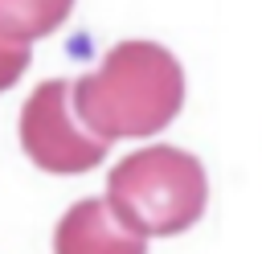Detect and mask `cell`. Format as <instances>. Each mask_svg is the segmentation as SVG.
Returning a JSON list of instances; mask_svg holds the SVG:
<instances>
[{"mask_svg": "<svg viewBox=\"0 0 262 254\" xmlns=\"http://www.w3.org/2000/svg\"><path fill=\"white\" fill-rule=\"evenodd\" d=\"M184 107V70L156 41H119L74 82V111L98 139H143Z\"/></svg>", "mask_w": 262, "mask_h": 254, "instance_id": "cell-1", "label": "cell"}, {"mask_svg": "<svg viewBox=\"0 0 262 254\" xmlns=\"http://www.w3.org/2000/svg\"><path fill=\"white\" fill-rule=\"evenodd\" d=\"M106 201L143 238H172L201 221L209 201V180L192 152L151 143L123 156L111 168Z\"/></svg>", "mask_w": 262, "mask_h": 254, "instance_id": "cell-2", "label": "cell"}, {"mask_svg": "<svg viewBox=\"0 0 262 254\" xmlns=\"http://www.w3.org/2000/svg\"><path fill=\"white\" fill-rule=\"evenodd\" d=\"M20 147L25 156L53 176H82L102 164L111 152L74 111V82L49 78L41 82L20 107Z\"/></svg>", "mask_w": 262, "mask_h": 254, "instance_id": "cell-3", "label": "cell"}, {"mask_svg": "<svg viewBox=\"0 0 262 254\" xmlns=\"http://www.w3.org/2000/svg\"><path fill=\"white\" fill-rule=\"evenodd\" d=\"M53 254H147V238L131 229L106 197H82L53 229Z\"/></svg>", "mask_w": 262, "mask_h": 254, "instance_id": "cell-4", "label": "cell"}, {"mask_svg": "<svg viewBox=\"0 0 262 254\" xmlns=\"http://www.w3.org/2000/svg\"><path fill=\"white\" fill-rule=\"evenodd\" d=\"M70 8L74 0H0V29L20 41H37L61 29Z\"/></svg>", "mask_w": 262, "mask_h": 254, "instance_id": "cell-5", "label": "cell"}, {"mask_svg": "<svg viewBox=\"0 0 262 254\" xmlns=\"http://www.w3.org/2000/svg\"><path fill=\"white\" fill-rule=\"evenodd\" d=\"M25 70H29V41H20V37L0 29V90L16 86Z\"/></svg>", "mask_w": 262, "mask_h": 254, "instance_id": "cell-6", "label": "cell"}]
</instances>
